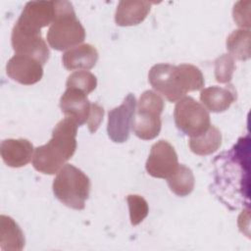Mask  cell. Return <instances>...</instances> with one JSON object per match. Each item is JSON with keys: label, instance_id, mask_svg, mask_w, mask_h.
Segmentation results:
<instances>
[{"label": "cell", "instance_id": "6da1fadb", "mask_svg": "<svg viewBox=\"0 0 251 251\" xmlns=\"http://www.w3.org/2000/svg\"><path fill=\"white\" fill-rule=\"evenodd\" d=\"M77 126L72 119L65 118L60 121L53 128L48 143L35 148L33 168L45 175L57 174L75 152Z\"/></svg>", "mask_w": 251, "mask_h": 251}, {"label": "cell", "instance_id": "8fae6325", "mask_svg": "<svg viewBox=\"0 0 251 251\" xmlns=\"http://www.w3.org/2000/svg\"><path fill=\"white\" fill-rule=\"evenodd\" d=\"M92 106L86 94L78 89L67 88L60 99V108L66 118L72 119L78 126L87 124Z\"/></svg>", "mask_w": 251, "mask_h": 251}, {"label": "cell", "instance_id": "9a60e30c", "mask_svg": "<svg viewBox=\"0 0 251 251\" xmlns=\"http://www.w3.org/2000/svg\"><path fill=\"white\" fill-rule=\"evenodd\" d=\"M161 113L137 108L132 122V129L135 135L143 140H151L161 131Z\"/></svg>", "mask_w": 251, "mask_h": 251}, {"label": "cell", "instance_id": "cb8c5ba5", "mask_svg": "<svg viewBox=\"0 0 251 251\" xmlns=\"http://www.w3.org/2000/svg\"><path fill=\"white\" fill-rule=\"evenodd\" d=\"M249 4H247L246 7H244L245 5V2L243 1H239L237 2L235 5H234V8H233V12H232V15H233V20L234 22L236 23L237 25L241 26L242 28L243 27H246L247 29H249L250 27V21H249V14H245L244 11H246L247 9H249Z\"/></svg>", "mask_w": 251, "mask_h": 251}, {"label": "cell", "instance_id": "e0dca14e", "mask_svg": "<svg viewBox=\"0 0 251 251\" xmlns=\"http://www.w3.org/2000/svg\"><path fill=\"white\" fill-rule=\"evenodd\" d=\"M25 236L21 227L11 218L0 216V247L2 250L21 251L25 247Z\"/></svg>", "mask_w": 251, "mask_h": 251}, {"label": "cell", "instance_id": "ac0fdd59", "mask_svg": "<svg viewBox=\"0 0 251 251\" xmlns=\"http://www.w3.org/2000/svg\"><path fill=\"white\" fill-rule=\"evenodd\" d=\"M222 144V133L218 127L211 125L208 129L197 136L190 137V150L200 156L210 155L216 152Z\"/></svg>", "mask_w": 251, "mask_h": 251}, {"label": "cell", "instance_id": "52a82bcc", "mask_svg": "<svg viewBox=\"0 0 251 251\" xmlns=\"http://www.w3.org/2000/svg\"><path fill=\"white\" fill-rule=\"evenodd\" d=\"M135 107V97L133 94L129 93L125 98L122 105L109 111L107 132L112 141L123 143L128 139L136 111Z\"/></svg>", "mask_w": 251, "mask_h": 251}, {"label": "cell", "instance_id": "9c48e42d", "mask_svg": "<svg viewBox=\"0 0 251 251\" xmlns=\"http://www.w3.org/2000/svg\"><path fill=\"white\" fill-rule=\"evenodd\" d=\"M11 43L17 55L33 58L42 65L46 64L50 57V50L47 43L42 38L41 33L25 32L14 26L11 35Z\"/></svg>", "mask_w": 251, "mask_h": 251}, {"label": "cell", "instance_id": "4fadbf2b", "mask_svg": "<svg viewBox=\"0 0 251 251\" xmlns=\"http://www.w3.org/2000/svg\"><path fill=\"white\" fill-rule=\"evenodd\" d=\"M236 99V91L232 84L225 87L210 86L200 93L202 105L214 113H222L227 110Z\"/></svg>", "mask_w": 251, "mask_h": 251}, {"label": "cell", "instance_id": "3957f363", "mask_svg": "<svg viewBox=\"0 0 251 251\" xmlns=\"http://www.w3.org/2000/svg\"><path fill=\"white\" fill-rule=\"evenodd\" d=\"M52 187L55 197L64 205L75 210L84 209L89 196L90 180L81 170L66 164L57 173Z\"/></svg>", "mask_w": 251, "mask_h": 251}, {"label": "cell", "instance_id": "603a6c76", "mask_svg": "<svg viewBox=\"0 0 251 251\" xmlns=\"http://www.w3.org/2000/svg\"><path fill=\"white\" fill-rule=\"evenodd\" d=\"M235 70L233 58L229 54H223L215 61V77L220 83H228Z\"/></svg>", "mask_w": 251, "mask_h": 251}, {"label": "cell", "instance_id": "8992f818", "mask_svg": "<svg viewBox=\"0 0 251 251\" xmlns=\"http://www.w3.org/2000/svg\"><path fill=\"white\" fill-rule=\"evenodd\" d=\"M55 17V1H29L14 26L25 32L41 33L40 29L51 25Z\"/></svg>", "mask_w": 251, "mask_h": 251}, {"label": "cell", "instance_id": "44dd1931", "mask_svg": "<svg viewBox=\"0 0 251 251\" xmlns=\"http://www.w3.org/2000/svg\"><path fill=\"white\" fill-rule=\"evenodd\" d=\"M97 86L96 76L87 71H77L69 75L66 87L78 89L86 95L92 92Z\"/></svg>", "mask_w": 251, "mask_h": 251}, {"label": "cell", "instance_id": "30bf717a", "mask_svg": "<svg viewBox=\"0 0 251 251\" xmlns=\"http://www.w3.org/2000/svg\"><path fill=\"white\" fill-rule=\"evenodd\" d=\"M42 66L33 58L15 54L6 65V73L13 80L21 84L31 85L42 78Z\"/></svg>", "mask_w": 251, "mask_h": 251}, {"label": "cell", "instance_id": "7a4b0ae2", "mask_svg": "<svg viewBox=\"0 0 251 251\" xmlns=\"http://www.w3.org/2000/svg\"><path fill=\"white\" fill-rule=\"evenodd\" d=\"M56 17L47 31V42L55 50L72 49L85 39V30L77 20L72 3L55 1Z\"/></svg>", "mask_w": 251, "mask_h": 251}, {"label": "cell", "instance_id": "5bb4252c", "mask_svg": "<svg viewBox=\"0 0 251 251\" xmlns=\"http://www.w3.org/2000/svg\"><path fill=\"white\" fill-rule=\"evenodd\" d=\"M98 61V52L91 44L77 45L66 51L62 56L63 66L69 71L90 70Z\"/></svg>", "mask_w": 251, "mask_h": 251}, {"label": "cell", "instance_id": "5b68a950", "mask_svg": "<svg viewBox=\"0 0 251 251\" xmlns=\"http://www.w3.org/2000/svg\"><path fill=\"white\" fill-rule=\"evenodd\" d=\"M174 118L176 127L190 137L201 134L211 126L208 110L190 96H184L177 101Z\"/></svg>", "mask_w": 251, "mask_h": 251}, {"label": "cell", "instance_id": "ba28073f", "mask_svg": "<svg viewBox=\"0 0 251 251\" xmlns=\"http://www.w3.org/2000/svg\"><path fill=\"white\" fill-rule=\"evenodd\" d=\"M178 165L177 155L173 145L161 139L152 145L145 169L153 177L168 178Z\"/></svg>", "mask_w": 251, "mask_h": 251}, {"label": "cell", "instance_id": "7c38bea8", "mask_svg": "<svg viewBox=\"0 0 251 251\" xmlns=\"http://www.w3.org/2000/svg\"><path fill=\"white\" fill-rule=\"evenodd\" d=\"M33 145L24 138L5 139L1 143L0 152L4 163L12 168L27 165L33 157Z\"/></svg>", "mask_w": 251, "mask_h": 251}, {"label": "cell", "instance_id": "ffe728a7", "mask_svg": "<svg viewBox=\"0 0 251 251\" xmlns=\"http://www.w3.org/2000/svg\"><path fill=\"white\" fill-rule=\"evenodd\" d=\"M226 49L232 58L245 61L250 58V30L235 29L226 38Z\"/></svg>", "mask_w": 251, "mask_h": 251}, {"label": "cell", "instance_id": "7402d4cb", "mask_svg": "<svg viewBox=\"0 0 251 251\" xmlns=\"http://www.w3.org/2000/svg\"><path fill=\"white\" fill-rule=\"evenodd\" d=\"M128 209H129V218L132 226L139 225L148 215L149 207L147 201L140 195L130 194L126 197Z\"/></svg>", "mask_w": 251, "mask_h": 251}, {"label": "cell", "instance_id": "d4e9b609", "mask_svg": "<svg viewBox=\"0 0 251 251\" xmlns=\"http://www.w3.org/2000/svg\"><path fill=\"white\" fill-rule=\"evenodd\" d=\"M103 116H104V109L100 105L93 103L92 111H91L89 120L87 122L88 129L91 133H94L98 129V127L103 120Z\"/></svg>", "mask_w": 251, "mask_h": 251}, {"label": "cell", "instance_id": "d6986e66", "mask_svg": "<svg viewBox=\"0 0 251 251\" xmlns=\"http://www.w3.org/2000/svg\"><path fill=\"white\" fill-rule=\"evenodd\" d=\"M170 189L177 196H186L194 188L195 178L192 171L185 165H178L176 170L167 178Z\"/></svg>", "mask_w": 251, "mask_h": 251}, {"label": "cell", "instance_id": "2e32d148", "mask_svg": "<svg viewBox=\"0 0 251 251\" xmlns=\"http://www.w3.org/2000/svg\"><path fill=\"white\" fill-rule=\"evenodd\" d=\"M150 7L151 3L147 1H120L115 14V22L120 26L136 25L145 20Z\"/></svg>", "mask_w": 251, "mask_h": 251}, {"label": "cell", "instance_id": "277c9868", "mask_svg": "<svg viewBox=\"0 0 251 251\" xmlns=\"http://www.w3.org/2000/svg\"><path fill=\"white\" fill-rule=\"evenodd\" d=\"M151 86L168 101L176 102L183 98L189 87L180 66L156 64L148 74Z\"/></svg>", "mask_w": 251, "mask_h": 251}]
</instances>
